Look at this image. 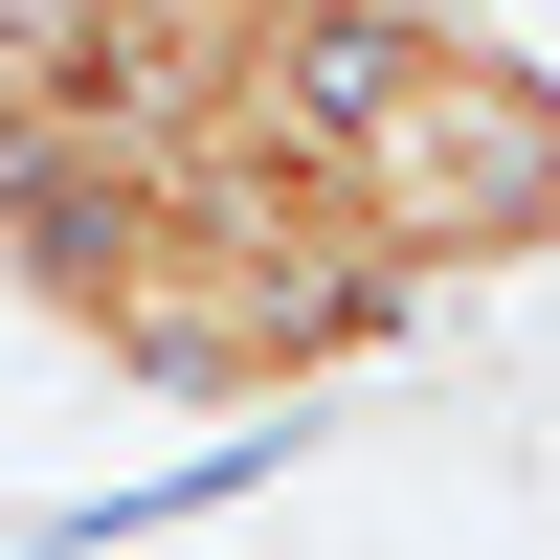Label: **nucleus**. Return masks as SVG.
I'll use <instances>...</instances> for the list:
<instances>
[{"instance_id":"f257e3e1","label":"nucleus","mask_w":560,"mask_h":560,"mask_svg":"<svg viewBox=\"0 0 560 560\" xmlns=\"http://www.w3.org/2000/svg\"><path fill=\"white\" fill-rule=\"evenodd\" d=\"M359 247L404 269V292H471V269H538L560 247V68L516 23H471V0H427V45H404V90L359 113L337 158Z\"/></svg>"},{"instance_id":"f03ea898","label":"nucleus","mask_w":560,"mask_h":560,"mask_svg":"<svg viewBox=\"0 0 560 560\" xmlns=\"http://www.w3.org/2000/svg\"><path fill=\"white\" fill-rule=\"evenodd\" d=\"M471 23H493V0H471Z\"/></svg>"}]
</instances>
